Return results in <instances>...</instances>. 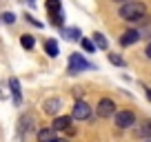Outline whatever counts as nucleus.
Wrapping results in <instances>:
<instances>
[{"label":"nucleus","mask_w":151,"mask_h":142,"mask_svg":"<svg viewBox=\"0 0 151 142\" xmlns=\"http://www.w3.org/2000/svg\"><path fill=\"white\" fill-rule=\"evenodd\" d=\"M60 109H62L60 98H49L47 102H45V113H49V115H56Z\"/></svg>","instance_id":"9"},{"label":"nucleus","mask_w":151,"mask_h":142,"mask_svg":"<svg viewBox=\"0 0 151 142\" xmlns=\"http://www.w3.org/2000/svg\"><path fill=\"white\" fill-rule=\"evenodd\" d=\"M33 124H36V115H33V113H24L22 118L18 120V136L24 138L33 129Z\"/></svg>","instance_id":"5"},{"label":"nucleus","mask_w":151,"mask_h":142,"mask_svg":"<svg viewBox=\"0 0 151 142\" xmlns=\"http://www.w3.org/2000/svg\"><path fill=\"white\" fill-rule=\"evenodd\" d=\"M138 40H140V31H138V29H127V31L120 36V44H122V47H131Z\"/></svg>","instance_id":"7"},{"label":"nucleus","mask_w":151,"mask_h":142,"mask_svg":"<svg viewBox=\"0 0 151 142\" xmlns=\"http://www.w3.org/2000/svg\"><path fill=\"white\" fill-rule=\"evenodd\" d=\"M2 20H5V22H7V24H14V20H16V16H14V14H9V11H7V14H5V16H2Z\"/></svg>","instance_id":"21"},{"label":"nucleus","mask_w":151,"mask_h":142,"mask_svg":"<svg viewBox=\"0 0 151 142\" xmlns=\"http://www.w3.org/2000/svg\"><path fill=\"white\" fill-rule=\"evenodd\" d=\"M113 2H120V5H124V2H131V0H113Z\"/></svg>","instance_id":"23"},{"label":"nucleus","mask_w":151,"mask_h":142,"mask_svg":"<svg viewBox=\"0 0 151 142\" xmlns=\"http://www.w3.org/2000/svg\"><path fill=\"white\" fill-rule=\"evenodd\" d=\"M47 9H49V14L60 11V0H47Z\"/></svg>","instance_id":"18"},{"label":"nucleus","mask_w":151,"mask_h":142,"mask_svg":"<svg viewBox=\"0 0 151 142\" xmlns=\"http://www.w3.org/2000/svg\"><path fill=\"white\" fill-rule=\"evenodd\" d=\"M82 49H85V51H89V53H93V51H96V44H93V40L85 38V40H82Z\"/></svg>","instance_id":"20"},{"label":"nucleus","mask_w":151,"mask_h":142,"mask_svg":"<svg viewBox=\"0 0 151 142\" xmlns=\"http://www.w3.org/2000/svg\"><path fill=\"white\" fill-rule=\"evenodd\" d=\"M71 118H73V120H87V118H91V104H87L85 100H78V102L73 104Z\"/></svg>","instance_id":"4"},{"label":"nucleus","mask_w":151,"mask_h":142,"mask_svg":"<svg viewBox=\"0 0 151 142\" xmlns=\"http://www.w3.org/2000/svg\"><path fill=\"white\" fill-rule=\"evenodd\" d=\"M29 2H31V5H33V2H36V0H29Z\"/></svg>","instance_id":"27"},{"label":"nucleus","mask_w":151,"mask_h":142,"mask_svg":"<svg viewBox=\"0 0 151 142\" xmlns=\"http://www.w3.org/2000/svg\"><path fill=\"white\" fill-rule=\"evenodd\" d=\"M138 136H142L147 140V138H151V122H145L140 129H138Z\"/></svg>","instance_id":"16"},{"label":"nucleus","mask_w":151,"mask_h":142,"mask_svg":"<svg viewBox=\"0 0 151 142\" xmlns=\"http://www.w3.org/2000/svg\"><path fill=\"white\" fill-rule=\"evenodd\" d=\"M89 69H93V65L87 62L80 53H73V56L69 58V71L71 73H80V71H89Z\"/></svg>","instance_id":"3"},{"label":"nucleus","mask_w":151,"mask_h":142,"mask_svg":"<svg viewBox=\"0 0 151 142\" xmlns=\"http://www.w3.org/2000/svg\"><path fill=\"white\" fill-rule=\"evenodd\" d=\"M109 62H113L116 67H124V60L118 56V53H109Z\"/></svg>","instance_id":"19"},{"label":"nucleus","mask_w":151,"mask_h":142,"mask_svg":"<svg viewBox=\"0 0 151 142\" xmlns=\"http://www.w3.org/2000/svg\"><path fill=\"white\" fill-rule=\"evenodd\" d=\"M51 24H56V27H62V24H65V14H62V11H56V14H51Z\"/></svg>","instance_id":"15"},{"label":"nucleus","mask_w":151,"mask_h":142,"mask_svg":"<svg viewBox=\"0 0 151 142\" xmlns=\"http://www.w3.org/2000/svg\"><path fill=\"white\" fill-rule=\"evenodd\" d=\"M120 18L127 20V22H138V20H145L147 16V7L142 5V2H124L122 7H120Z\"/></svg>","instance_id":"1"},{"label":"nucleus","mask_w":151,"mask_h":142,"mask_svg":"<svg viewBox=\"0 0 151 142\" xmlns=\"http://www.w3.org/2000/svg\"><path fill=\"white\" fill-rule=\"evenodd\" d=\"M145 142H151V138H147V140H145Z\"/></svg>","instance_id":"26"},{"label":"nucleus","mask_w":151,"mask_h":142,"mask_svg":"<svg viewBox=\"0 0 151 142\" xmlns=\"http://www.w3.org/2000/svg\"><path fill=\"white\" fill-rule=\"evenodd\" d=\"M147 95H149V98H151V89H147Z\"/></svg>","instance_id":"25"},{"label":"nucleus","mask_w":151,"mask_h":142,"mask_svg":"<svg viewBox=\"0 0 151 142\" xmlns=\"http://www.w3.org/2000/svg\"><path fill=\"white\" fill-rule=\"evenodd\" d=\"M53 142H67V140H62V138H56V140H53Z\"/></svg>","instance_id":"24"},{"label":"nucleus","mask_w":151,"mask_h":142,"mask_svg":"<svg viewBox=\"0 0 151 142\" xmlns=\"http://www.w3.org/2000/svg\"><path fill=\"white\" fill-rule=\"evenodd\" d=\"M96 113H98L100 118H109V115H113V113H116V102L109 100V98H102L98 102V107H96Z\"/></svg>","instance_id":"6"},{"label":"nucleus","mask_w":151,"mask_h":142,"mask_svg":"<svg viewBox=\"0 0 151 142\" xmlns=\"http://www.w3.org/2000/svg\"><path fill=\"white\" fill-rule=\"evenodd\" d=\"M45 51H47L49 58H58V53H60V47H58L56 40H47V42H45Z\"/></svg>","instance_id":"12"},{"label":"nucleus","mask_w":151,"mask_h":142,"mask_svg":"<svg viewBox=\"0 0 151 142\" xmlns=\"http://www.w3.org/2000/svg\"><path fill=\"white\" fill-rule=\"evenodd\" d=\"M145 53H147V58H149V60H151V42H149V44H147V49H145Z\"/></svg>","instance_id":"22"},{"label":"nucleus","mask_w":151,"mask_h":142,"mask_svg":"<svg viewBox=\"0 0 151 142\" xmlns=\"http://www.w3.org/2000/svg\"><path fill=\"white\" fill-rule=\"evenodd\" d=\"M9 87H11V95H14V104H16V107H20V102H22L20 80H18V78H9Z\"/></svg>","instance_id":"8"},{"label":"nucleus","mask_w":151,"mask_h":142,"mask_svg":"<svg viewBox=\"0 0 151 142\" xmlns=\"http://www.w3.org/2000/svg\"><path fill=\"white\" fill-rule=\"evenodd\" d=\"M62 36L67 40H78L80 38V29L78 27H62Z\"/></svg>","instance_id":"13"},{"label":"nucleus","mask_w":151,"mask_h":142,"mask_svg":"<svg viewBox=\"0 0 151 142\" xmlns=\"http://www.w3.org/2000/svg\"><path fill=\"white\" fill-rule=\"evenodd\" d=\"M67 127H71V118L69 115H58V118H53V131H65Z\"/></svg>","instance_id":"10"},{"label":"nucleus","mask_w":151,"mask_h":142,"mask_svg":"<svg viewBox=\"0 0 151 142\" xmlns=\"http://www.w3.org/2000/svg\"><path fill=\"white\" fill-rule=\"evenodd\" d=\"M56 140V131L53 129H40L38 131V142H53Z\"/></svg>","instance_id":"11"},{"label":"nucleus","mask_w":151,"mask_h":142,"mask_svg":"<svg viewBox=\"0 0 151 142\" xmlns=\"http://www.w3.org/2000/svg\"><path fill=\"white\" fill-rule=\"evenodd\" d=\"M113 122H116V127L118 129H129V127H133L136 124V113L133 111H116L113 113Z\"/></svg>","instance_id":"2"},{"label":"nucleus","mask_w":151,"mask_h":142,"mask_svg":"<svg viewBox=\"0 0 151 142\" xmlns=\"http://www.w3.org/2000/svg\"><path fill=\"white\" fill-rule=\"evenodd\" d=\"M20 42H22V47L27 49H33V44H36V40H33V36H22V38H20Z\"/></svg>","instance_id":"17"},{"label":"nucleus","mask_w":151,"mask_h":142,"mask_svg":"<svg viewBox=\"0 0 151 142\" xmlns=\"http://www.w3.org/2000/svg\"><path fill=\"white\" fill-rule=\"evenodd\" d=\"M93 44H96V47H100V49H109L107 38H104L102 33H93Z\"/></svg>","instance_id":"14"}]
</instances>
